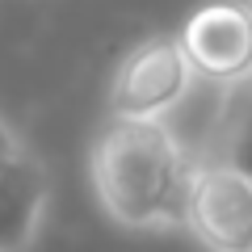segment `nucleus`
Instances as JSON below:
<instances>
[{
	"mask_svg": "<svg viewBox=\"0 0 252 252\" xmlns=\"http://www.w3.org/2000/svg\"><path fill=\"white\" fill-rule=\"evenodd\" d=\"M198 152L168 118H109L89 156L101 210L126 231H181Z\"/></svg>",
	"mask_w": 252,
	"mask_h": 252,
	"instance_id": "1",
	"label": "nucleus"
},
{
	"mask_svg": "<svg viewBox=\"0 0 252 252\" xmlns=\"http://www.w3.org/2000/svg\"><path fill=\"white\" fill-rule=\"evenodd\" d=\"M198 84L177 34H147L122 55L109 84V118H168Z\"/></svg>",
	"mask_w": 252,
	"mask_h": 252,
	"instance_id": "2",
	"label": "nucleus"
},
{
	"mask_svg": "<svg viewBox=\"0 0 252 252\" xmlns=\"http://www.w3.org/2000/svg\"><path fill=\"white\" fill-rule=\"evenodd\" d=\"M185 231L206 252H252V181L219 156H198Z\"/></svg>",
	"mask_w": 252,
	"mask_h": 252,
	"instance_id": "3",
	"label": "nucleus"
},
{
	"mask_svg": "<svg viewBox=\"0 0 252 252\" xmlns=\"http://www.w3.org/2000/svg\"><path fill=\"white\" fill-rule=\"evenodd\" d=\"M181 46L198 80L215 89H240L252 80V4L248 0H210L181 26Z\"/></svg>",
	"mask_w": 252,
	"mask_h": 252,
	"instance_id": "4",
	"label": "nucleus"
},
{
	"mask_svg": "<svg viewBox=\"0 0 252 252\" xmlns=\"http://www.w3.org/2000/svg\"><path fill=\"white\" fill-rule=\"evenodd\" d=\"M51 172L30 147L0 168V252H30L46 227Z\"/></svg>",
	"mask_w": 252,
	"mask_h": 252,
	"instance_id": "5",
	"label": "nucleus"
},
{
	"mask_svg": "<svg viewBox=\"0 0 252 252\" xmlns=\"http://www.w3.org/2000/svg\"><path fill=\"white\" fill-rule=\"evenodd\" d=\"M227 109H223V122L215 130V143L202 147L198 156H219L227 160L231 168H240L244 177L252 181V97L248 89H227Z\"/></svg>",
	"mask_w": 252,
	"mask_h": 252,
	"instance_id": "6",
	"label": "nucleus"
},
{
	"mask_svg": "<svg viewBox=\"0 0 252 252\" xmlns=\"http://www.w3.org/2000/svg\"><path fill=\"white\" fill-rule=\"evenodd\" d=\"M26 152H30L26 135H21L17 126H13L4 114H0V168H4L9 160H17V156H26Z\"/></svg>",
	"mask_w": 252,
	"mask_h": 252,
	"instance_id": "7",
	"label": "nucleus"
},
{
	"mask_svg": "<svg viewBox=\"0 0 252 252\" xmlns=\"http://www.w3.org/2000/svg\"><path fill=\"white\" fill-rule=\"evenodd\" d=\"M244 89H248V97H252V80H248V84H244Z\"/></svg>",
	"mask_w": 252,
	"mask_h": 252,
	"instance_id": "8",
	"label": "nucleus"
}]
</instances>
